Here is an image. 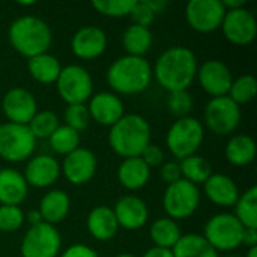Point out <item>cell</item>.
<instances>
[{"label":"cell","instance_id":"44","mask_svg":"<svg viewBox=\"0 0 257 257\" xmlns=\"http://www.w3.org/2000/svg\"><path fill=\"white\" fill-rule=\"evenodd\" d=\"M242 244L247 245L248 248L257 247V229H244Z\"/></svg>","mask_w":257,"mask_h":257},{"label":"cell","instance_id":"42","mask_svg":"<svg viewBox=\"0 0 257 257\" xmlns=\"http://www.w3.org/2000/svg\"><path fill=\"white\" fill-rule=\"evenodd\" d=\"M160 176L161 179L170 185L179 179H182V175H181V167H179V163L176 161H170V163H164L160 169Z\"/></svg>","mask_w":257,"mask_h":257},{"label":"cell","instance_id":"1","mask_svg":"<svg viewBox=\"0 0 257 257\" xmlns=\"http://www.w3.org/2000/svg\"><path fill=\"white\" fill-rule=\"evenodd\" d=\"M196 54L187 47H172L155 62L152 75L169 93L187 90L197 75Z\"/></svg>","mask_w":257,"mask_h":257},{"label":"cell","instance_id":"40","mask_svg":"<svg viewBox=\"0 0 257 257\" xmlns=\"http://www.w3.org/2000/svg\"><path fill=\"white\" fill-rule=\"evenodd\" d=\"M130 17L133 20V24H137V26H142V27H149L154 23L157 15L146 5L145 0H136V5L131 9Z\"/></svg>","mask_w":257,"mask_h":257},{"label":"cell","instance_id":"6","mask_svg":"<svg viewBox=\"0 0 257 257\" xmlns=\"http://www.w3.org/2000/svg\"><path fill=\"white\" fill-rule=\"evenodd\" d=\"M244 226L233 214L223 212L211 217L205 224L203 238L218 251H232L242 245Z\"/></svg>","mask_w":257,"mask_h":257},{"label":"cell","instance_id":"38","mask_svg":"<svg viewBox=\"0 0 257 257\" xmlns=\"http://www.w3.org/2000/svg\"><path fill=\"white\" fill-rule=\"evenodd\" d=\"M26 220L24 212L20 206H0V232L11 233L18 230Z\"/></svg>","mask_w":257,"mask_h":257},{"label":"cell","instance_id":"43","mask_svg":"<svg viewBox=\"0 0 257 257\" xmlns=\"http://www.w3.org/2000/svg\"><path fill=\"white\" fill-rule=\"evenodd\" d=\"M60 257H98V253L89 245L75 244V245H71L69 248H66L65 253H62Z\"/></svg>","mask_w":257,"mask_h":257},{"label":"cell","instance_id":"46","mask_svg":"<svg viewBox=\"0 0 257 257\" xmlns=\"http://www.w3.org/2000/svg\"><path fill=\"white\" fill-rule=\"evenodd\" d=\"M143 257H173V253H172V250H167V248L152 247L143 254Z\"/></svg>","mask_w":257,"mask_h":257},{"label":"cell","instance_id":"7","mask_svg":"<svg viewBox=\"0 0 257 257\" xmlns=\"http://www.w3.org/2000/svg\"><path fill=\"white\" fill-rule=\"evenodd\" d=\"M200 205V191L199 187L179 179L167 185L163 196V206L169 218L172 220H185L191 217Z\"/></svg>","mask_w":257,"mask_h":257},{"label":"cell","instance_id":"32","mask_svg":"<svg viewBox=\"0 0 257 257\" xmlns=\"http://www.w3.org/2000/svg\"><path fill=\"white\" fill-rule=\"evenodd\" d=\"M179 167H181L182 179L194 185L205 184L208 178L212 175V166L209 164V161L199 155H191V157L181 160Z\"/></svg>","mask_w":257,"mask_h":257},{"label":"cell","instance_id":"20","mask_svg":"<svg viewBox=\"0 0 257 257\" xmlns=\"http://www.w3.org/2000/svg\"><path fill=\"white\" fill-rule=\"evenodd\" d=\"M23 176L30 187L47 188L59 179L60 164L50 155H36L29 160Z\"/></svg>","mask_w":257,"mask_h":257},{"label":"cell","instance_id":"23","mask_svg":"<svg viewBox=\"0 0 257 257\" xmlns=\"http://www.w3.org/2000/svg\"><path fill=\"white\" fill-rule=\"evenodd\" d=\"M69 208H71L69 196L62 190H51L45 193V196L41 199L38 212L41 214L44 223L54 226L68 217Z\"/></svg>","mask_w":257,"mask_h":257},{"label":"cell","instance_id":"30","mask_svg":"<svg viewBox=\"0 0 257 257\" xmlns=\"http://www.w3.org/2000/svg\"><path fill=\"white\" fill-rule=\"evenodd\" d=\"M181 236L182 233H181L178 223L169 217L158 218L151 226V239L155 244L154 247L172 250Z\"/></svg>","mask_w":257,"mask_h":257},{"label":"cell","instance_id":"8","mask_svg":"<svg viewBox=\"0 0 257 257\" xmlns=\"http://www.w3.org/2000/svg\"><path fill=\"white\" fill-rule=\"evenodd\" d=\"M36 148V139L27 125L2 123L0 125V158L9 163H21L32 157Z\"/></svg>","mask_w":257,"mask_h":257},{"label":"cell","instance_id":"48","mask_svg":"<svg viewBox=\"0 0 257 257\" xmlns=\"http://www.w3.org/2000/svg\"><path fill=\"white\" fill-rule=\"evenodd\" d=\"M27 221L30 223V226H36L39 223H42V218H41V214L38 211H30L27 214Z\"/></svg>","mask_w":257,"mask_h":257},{"label":"cell","instance_id":"26","mask_svg":"<svg viewBox=\"0 0 257 257\" xmlns=\"http://www.w3.org/2000/svg\"><path fill=\"white\" fill-rule=\"evenodd\" d=\"M27 60H29L27 69L33 80H36L41 84L56 83V80L62 71V65L57 60V57H54L48 53H44V54L35 56Z\"/></svg>","mask_w":257,"mask_h":257},{"label":"cell","instance_id":"35","mask_svg":"<svg viewBox=\"0 0 257 257\" xmlns=\"http://www.w3.org/2000/svg\"><path fill=\"white\" fill-rule=\"evenodd\" d=\"M29 130L32 131L33 137L38 139H50V136L57 130L59 126V117L50 111V110H44V111H38L33 119L29 122Z\"/></svg>","mask_w":257,"mask_h":257},{"label":"cell","instance_id":"16","mask_svg":"<svg viewBox=\"0 0 257 257\" xmlns=\"http://www.w3.org/2000/svg\"><path fill=\"white\" fill-rule=\"evenodd\" d=\"M96 166L98 161L92 151L86 148H77L74 152L65 157L60 170L63 172L66 181L72 185H84L95 176Z\"/></svg>","mask_w":257,"mask_h":257},{"label":"cell","instance_id":"36","mask_svg":"<svg viewBox=\"0 0 257 257\" xmlns=\"http://www.w3.org/2000/svg\"><path fill=\"white\" fill-rule=\"evenodd\" d=\"M136 0H95L92 6L95 11L105 17L120 18L130 15L131 9L134 8Z\"/></svg>","mask_w":257,"mask_h":257},{"label":"cell","instance_id":"31","mask_svg":"<svg viewBox=\"0 0 257 257\" xmlns=\"http://www.w3.org/2000/svg\"><path fill=\"white\" fill-rule=\"evenodd\" d=\"M233 215L245 229H257V187H250L239 194Z\"/></svg>","mask_w":257,"mask_h":257},{"label":"cell","instance_id":"9","mask_svg":"<svg viewBox=\"0 0 257 257\" xmlns=\"http://www.w3.org/2000/svg\"><path fill=\"white\" fill-rule=\"evenodd\" d=\"M56 87L59 96L68 104H84L93 92V81L90 74L80 65H68L62 68Z\"/></svg>","mask_w":257,"mask_h":257},{"label":"cell","instance_id":"25","mask_svg":"<svg viewBox=\"0 0 257 257\" xmlns=\"http://www.w3.org/2000/svg\"><path fill=\"white\" fill-rule=\"evenodd\" d=\"M151 178V169L143 163L140 157L125 158L117 169L119 184L131 191L143 188Z\"/></svg>","mask_w":257,"mask_h":257},{"label":"cell","instance_id":"24","mask_svg":"<svg viewBox=\"0 0 257 257\" xmlns=\"http://www.w3.org/2000/svg\"><path fill=\"white\" fill-rule=\"evenodd\" d=\"M86 224L89 233L98 241H108L119 230V224L116 221L114 212L108 206L93 208L87 215Z\"/></svg>","mask_w":257,"mask_h":257},{"label":"cell","instance_id":"3","mask_svg":"<svg viewBox=\"0 0 257 257\" xmlns=\"http://www.w3.org/2000/svg\"><path fill=\"white\" fill-rule=\"evenodd\" d=\"M108 145L123 160L140 157L151 145L149 122L140 114H123L110 126Z\"/></svg>","mask_w":257,"mask_h":257},{"label":"cell","instance_id":"19","mask_svg":"<svg viewBox=\"0 0 257 257\" xmlns=\"http://www.w3.org/2000/svg\"><path fill=\"white\" fill-rule=\"evenodd\" d=\"M114 217L119 227L125 230H139L142 229L149 218V209L145 200L137 196H123L114 205Z\"/></svg>","mask_w":257,"mask_h":257},{"label":"cell","instance_id":"14","mask_svg":"<svg viewBox=\"0 0 257 257\" xmlns=\"http://www.w3.org/2000/svg\"><path fill=\"white\" fill-rule=\"evenodd\" d=\"M2 110L11 123L29 125L38 113V104L32 92L23 87H14L5 93Z\"/></svg>","mask_w":257,"mask_h":257},{"label":"cell","instance_id":"10","mask_svg":"<svg viewBox=\"0 0 257 257\" xmlns=\"http://www.w3.org/2000/svg\"><path fill=\"white\" fill-rule=\"evenodd\" d=\"M62 248V236L59 230L48 224L39 223L30 226L21 241L23 257H56Z\"/></svg>","mask_w":257,"mask_h":257},{"label":"cell","instance_id":"51","mask_svg":"<svg viewBox=\"0 0 257 257\" xmlns=\"http://www.w3.org/2000/svg\"><path fill=\"white\" fill-rule=\"evenodd\" d=\"M224 257H238V256H224Z\"/></svg>","mask_w":257,"mask_h":257},{"label":"cell","instance_id":"41","mask_svg":"<svg viewBox=\"0 0 257 257\" xmlns=\"http://www.w3.org/2000/svg\"><path fill=\"white\" fill-rule=\"evenodd\" d=\"M140 158L143 160V163L152 169V167H161L164 164V152L161 148L155 146V145H149L140 155Z\"/></svg>","mask_w":257,"mask_h":257},{"label":"cell","instance_id":"21","mask_svg":"<svg viewBox=\"0 0 257 257\" xmlns=\"http://www.w3.org/2000/svg\"><path fill=\"white\" fill-rule=\"evenodd\" d=\"M205 194L206 197L217 206L221 208H232L235 206L238 197H239V190L235 181L223 173H212L208 181L203 184Z\"/></svg>","mask_w":257,"mask_h":257},{"label":"cell","instance_id":"5","mask_svg":"<svg viewBox=\"0 0 257 257\" xmlns=\"http://www.w3.org/2000/svg\"><path fill=\"white\" fill-rule=\"evenodd\" d=\"M205 139V128L200 120L187 116L181 117L167 131L166 145L169 151L176 157L179 161L196 155L199 148L202 146Z\"/></svg>","mask_w":257,"mask_h":257},{"label":"cell","instance_id":"13","mask_svg":"<svg viewBox=\"0 0 257 257\" xmlns=\"http://www.w3.org/2000/svg\"><path fill=\"white\" fill-rule=\"evenodd\" d=\"M223 33L226 39L235 45H248L257 35V21L247 8L226 11L223 23Z\"/></svg>","mask_w":257,"mask_h":257},{"label":"cell","instance_id":"50","mask_svg":"<svg viewBox=\"0 0 257 257\" xmlns=\"http://www.w3.org/2000/svg\"><path fill=\"white\" fill-rule=\"evenodd\" d=\"M116 257H136L134 254H130V253H122V254H117Z\"/></svg>","mask_w":257,"mask_h":257},{"label":"cell","instance_id":"29","mask_svg":"<svg viewBox=\"0 0 257 257\" xmlns=\"http://www.w3.org/2000/svg\"><path fill=\"white\" fill-rule=\"evenodd\" d=\"M122 44L128 56L143 57L152 47V32L149 27L131 24L122 35Z\"/></svg>","mask_w":257,"mask_h":257},{"label":"cell","instance_id":"39","mask_svg":"<svg viewBox=\"0 0 257 257\" xmlns=\"http://www.w3.org/2000/svg\"><path fill=\"white\" fill-rule=\"evenodd\" d=\"M194 101L193 96L188 90H179V92H172L167 98V108L172 114L181 117H187L188 113L193 110Z\"/></svg>","mask_w":257,"mask_h":257},{"label":"cell","instance_id":"18","mask_svg":"<svg viewBox=\"0 0 257 257\" xmlns=\"http://www.w3.org/2000/svg\"><path fill=\"white\" fill-rule=\"evenodd\" d=\"M87 111L92 120L104 126H113L125 114L122 99L113 92H99L90 96Z\"/></svg>","mask_w":257,"mask_h":257},{"label":"cell","instance_id":"34","mask_svg":"<svg viewBox=\"0 0 257 257\" xmlns=\"http://www.w3.org/2000/svg\"><path fill=\"white\" fill-rule=\"evenodd\" d=\"M256 78L253 75H241L232 81L227 96L241 107L242 104H248L256 96Z\"/></svg>","mask_w":257,"mask_h":257},{"label":"cell","instance_id":"17","mask_svg":"<svg viewBox=\"0 0 257 257\" xmlns=\"http://www.w3.org/2000/svg\"><path fill=\"white\" fill-rule=\"evenodd\" d=\"M107 48V36L102 29L96 26H86L77 30L71 39V50L74 56L83 60H93L99 57Z\"/></svg>","mask_w":257,"mask_h":257},{"label":"cell","instance_id":"11","mask_svg":"<svg viewBox=\"0 0 257 257\" xmlns=\"http://www.w3.org/2000/svg\"><path fill=\"white\" fill-rule=\"evenodd\" d=\"M205 125L217 136L232 134L241 123V107L229 96H218L209 99L205 107Z\"/></svg>","mask_w":257,"mask_h":257},{"label":"cell","instance_id":"37","mask_svg":"<svg viewBox=\"0 0 257 257\" xmlns=\"http://www.w3.org/2000/svg\"><path fill=\"white\" fill-rule=\"evenodd\" d=\"M65 125L72 128L77 133L84 131L89 126L90 122V116L87 111V107L84 104H74V105H68L65 110Z\"/></svg>","mask_w":257,"mask_h":257},{"label":"cell","instance_id":"28","mask_svg":"<svg viewBox=\"0 0 257 257\" xmlns=\"http://www.w3.org/2000/svg\"><path fill=\"white\" fill-rule=\"evenodd\" d=\"M173 257H218L214 247L203 238V235L188 233L182 235L172 248Z\"/></svg>","mask_w":257,"mask_h":257},{"label":"cell","instance_id":"47","mask_svg":"<svg viewBox=\"0 0 257 257\" xmlns=\"http://www.w3.org/2000/svg\"><path fill=\"white\" fill-rule=\"evenodd\" d=\"M245 0H221V5L226 11H233V9H241L245 8Z\"/></svg>","mask_w":257,"mask_h":257},{"label":"cell","instance_id":"22","mask_svg":"<svg viewBox=\"0 0 257 257\" xmlns=\"http://www.w3.org/2000/svg\"><path fill=\"white\" fill-rule=\"evenodd\" d=\"M29 185L24 176L14 169L0 170V203L6 206H18L24 202Z\"/></svg>","mask_w":257,"mask_h":257},{"label":"cell","instance_id":"15","mask_svg":"<svg viewBox=\"0 0 257 257\" xmlns=\"http://www.w3.org/2000/svg\"><path fill=\"white\" fill-rule=\"evenodd\" d=\"M197 80L202 89L212 98L227 96L233 81V75L227 65L220 60H206L197 69Z\"/></svg>","mask_w":257,"mask_h":257},{"label":"cell","instance_id":"45","mask_svg":"<svg viewBox=\"0 0 257 257\" xmlns=\"http://www.w3.org/2000/svg\"><path fill=\"white\" fill-rule=\"evenodd\" d=\"M145 2H146V5L152 9V12H154L155 15L163 14V12L169 8V2H166V0H145Z\"/></svg>","mask_w":257,"mask_h":257},{"label":"cell","instance_id":"12","mask_svg":"<svg viewBox=\"0 0 257 257\" xmlns=\"http://www.w3.org/2000/svg\"><path fill=\"white\" fill-rule=\"evenodd\" d=\"M226 9L221 0H191L185 8V18L191 29L209 33L221 27Z\"/></svg>","mask_w":257,"mask_h":257},{"label":"cell","instance_id":"2","mask_svg":"<svg viewBox=\"0 0 257 257\" xmlns=\"http://www.w3.org/2000/svg\"><path fill=\"white\" fill-rule=\"evenodd\" d=\"M152 66L145 57L122 56L107 69V83L114 93L139 95L152 81Z\"/></svg>","mask_w":257,"mask_h":257},{"label":"cell","instance_id":"4","mask_svg":"<svg viewBox=\"0 0 257 257\" xmlns=\"http://www.w3.org/2000/svg\"><path fill=\"white\" fill-rule=\"evenodd\" d=\"M8 35L12 48L27 59L47 53L53 41L50 26L33 15H24L14 20Z\"/></svg>","mask_w":257,"mask_h":257},{"label":"cell","instance_id":"27","mask_svg":"<svg viewBox=\"0 0 257 257\" xmlns=\"http://www.w3.org/2000/svg\"><path fill=\"white\" fill-rule=\"evenodd\" d=\"M256 158V143L250 136H233L226 145V160L232 166H248Z\"/></svg>","mask_w":257,"mask_h":257},{"label":"cell","instance_id":"49","mask_svg":"<svg viewBox=\"0 0 257 257\" xmlns=\"http://www.w3.org/2000/svg\"><path fill=\"white\" fill-rule=\"evenodd\" d=\"M245 257H257V247H251L248 248V253Z\"/></svg>","mask_w":257,"mask_h":257},{"label":"cell","instance_id":"33","mask_svg":"<svg viewBox=\"0 0 257 257\" xmlns=\"http://www.w3.org/2000/svg\"><path fill=\"white\" fill-rule=\"evenodd\" d=\"M50 146L59 155H68L80 148V133L74 131L66 125H59L57 130L50 136Z\"/></svg>","mask_w":257,"mask_h":257}]
</instances>
